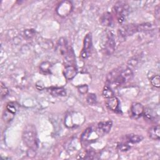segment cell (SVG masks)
I'll return each mask as SVG.
<instances>
[{"label":"cell","instance_id":"cell-3","mask_svg":"<svg viewBox=\"0 0 160 160\" xmlns=\"http://www.w3.org/2000/svg\"><path fill=\"white\" fill-rule=\"evenodd\" d=\"M136 32H138V28L136 24H125L118 29V34L122 39L132 36Z\"/></svg>","mask_w":160,"mask_h":160},{"label":"cell","instance_id":"cell-24","mask_svg":"<svg viewBox=\"0 0 160 160\" xmlns=\"http://www.w3.org/2000/svg\"><path fill=\"white\" fill-rule=\"evenodd\" d=\"M1 90H0V92H1V98L2 99L4 98H5L9 94V89L8 88L6 87V86L2 82H1Z\"/></svg>","mask_w":160,"mask_h":160},{"label":"cell","instance_id":"cell-7","mask_svg":"<svg viewBox=\"0 0 160 160\" xmlns=\"http://www.w3.org/2000/svg\"><path fill=\"white\" fill-rule=\"evenodd\" d=\"M105 104L108 109L116 113L121 112L119 107V99L116 96H113L112 98L107 99V100L105 102Z\"/></svg>","mask_w":160,"mask_h":160},{"label":"cell","instance_id":"cell-5","mask_svg":"<svg viewBox=\"0 0 160 160\" xmlns=\"http://www.w3.org/2000/svg\"><path fill=\"white\" fill-rule=\"evenodd\" d=\"M116 49V41L114 35L112 32H109L105 42L104 49L105 52L108 55H111L115 51Z\"/></svg>","mask_w":160,"mask_h":160},{"label":"cell","instance_id":"cell-1","mask_svg":"<svg viewBox=\"0 0 160 160\" xmlns=\"http://www.w3.org/2000/svg\"><path fill=\"white\" fill-rule=\"evenodd\" d=\"M24 144L29 148L36 150L38 147V138L36 127L33 124L27 125L22 134Z\"/></svg>","mask_w":160,"mask_h":160},{"label":"cell","instance_id":"cell-18","mask_svg":"<svg viewBox=\"0 0 160 160\" xmlns=\"http://www.w3.org/2000/svg\"><path fill=\"white\" fill-rule=\"evenodd\" d=\"M102 96L104 98L108 99L114 96V92L112 89V88L109 85H105L103 88L102 92Z\"/></svg>","mask_w":160,"mask_h":160},{"label":"cell","instance_id":"cell-21","mask_svg":"<svg viewBox=\"0 0 160 160\" xmlns=\"http://www.w3.org/2000/svg\"><path fill=\"white\" fill-rule=\"evenodd\" d=\"M15 114L11 112L10 111H8L7 109H4L3 112H2V118L3 121L5 122H11L14 118Z\"/></svg>","mask_w":160,"mask_h":160},{"label":"cell","instance_id":"cell-9","mask_svg":"<svg viewBox=\"0 0 160 160\" xmlns=\"http://www.w3.org/2000/svg\"><path fill=\"white\" fill-rule=\"evenodd\" d=\"M144 107L139 102H133L131 106V113L134 118H139L143 115Z\"/></svg>","mask_w":160,"mask_h":160},{"label":"cell","instance_id":"cell-11","mask_svg":"<svg viewBox=\"0 0 160 160\" xmlns=\"http://www.w3.org/2000/svg\"><path fill=\"white\" fill-rule=\"evenodd\" d=\"M47 91L53 96L64 97L67 92L65 88L62 87H51L47 88Z\"/></svg>","mask_w":160,"mask_h":160},{"label":"cell","instance_id":"cell-27","mask_svg":"<svg viewBox=\"0 0 160 160\" xmlns=\"http://www.w3.org/2000/svg\"><path fill=\"white\" fill-rule=\"evenodd\" d=\"M77 88L79 92L81 94H86L88 92V89H89V87L87 84H82V85L78 86Z\"/></svg>","mask_w":160,"mask_h":160},{"label":"cell","instance_id":"cell-17","mask_svg":"<svg viewBox=\"0 0 160 160\" xmlns=\"http://www.w3.org/2000/svg\"><path fill=\"white\" fill-rule=\"evenodd\" d=\"M138 32H147L152 31L154 27L152 23L144 22L142 24H137Z\"/></svg>","mask_w":160,"mask_h":160},{"label":"cell","instance_id":"cell-13","mask_svg":"<svg viewBox=\"0 0 160 160\" xmlns=\"http://www.w3.org/2000/svg\"><path fill=\"white\" fill-rule=\"evenodd\" d=\"M113 22V17L111 12H105L100 18V23L103 26H111Z\"/></svg>","mask_w":160,"mask_h":160},{"label":"cell","instance_id":"cell-2","mask_svg":"<svg viewBox=\"0 0 160 160\" xmlns=\"http://www.w3.org/2000/svg\"><path fill=\"white\" fill-rule=\"evenodd\" d=\"M112 10L116 17L118 22L119 24H121L124 21L126 18L129 14V7L127 2L119 1L116 2Z\"/></svg>","mask_w":160,"mask_h":160},{"label":"cell","instance_id":"cell-26","mask_svg":"<svg viewBox=\"0 0 160 160\" xmlns=\"http://www.w3.org/2000/svg\"><path fill=\"white\" fill-rule=\"evenodd\" d=\"M92 128H88L84 131V132L81 135V140L82 141H87L88 139H89L91 134L92 133Z\"/></svg>","mask_w":160,"mask_h":160},{"label":"cell","instance_id":"cell-29","mask_svg":"<svg viewBox=\"0 0 160 160\" xmlns=\"http://www.w3.org/2000/svg\"><path fill=\"white\" fill-rule=\"evenodd\" d=\"M128 64L129 65H131V66L134 67V66H136L137 64H138V60H137V59H136V58L131 59L129 60Z\"/></svg>","mask_w":160,"mask_h":160},{"label":"cell","instance_id":"cell-16","mask_svg":"<svg viewBox=\"0 0 160 160\" xmlns=\"http://www.w3.org/2000/svg\"><path fill=\"white\" fill-rule=\"evenodd\" d=\"M51 63L49 61H44L39 66V71L43 74H49L51 73Z\"/></svg>","mask_w":160,"mask_h":160},{"label":"cell","instance_id":"cell-10","mask_svg":"<svg viewBox=\"0 0 160 160\" xmlns=\"http://www.w3.org/2000/svg\"><path fill=\"white\" fill-rule=\"evenodd\" d=\"M78 71L75 65H66L63 70V74L66 79L71 80L77 74Z\"/></svg>","mask_w":160,"mask_h":160},{"label":"cell","instance_id":"cell-14","mask_svg":"<svg viewBox=\"0 0 160 160\" xmlns=\"http://www.w3.org/2000/svg\"><path fill=\"white\" fill-rule=\"evenodd\" d=\"M149 138L153 140H159L160 138V127L159 125H156L151 127L148 131Z\"/></svg>","mask_w":160,"mask_h":160},{"label":"cell","instance_id":"cell-20","mask_svg":"<svg viewBox=\"0 0 160 160\" xmlns=\"http://www.w3.org/2000/svg\"><path fill=\"white\" fill-rule=\"evenodd\" d=\"M35 33L36 32L33 29H26L21 32L22 36L27 40L32 39L35 35Z\"/></svg>","mask_w":160,"mask_h":160},{"label":"cell","instance_id":"cell-6","mask_svg":"<svg viewBox=\"0 0 160 160\" xmlns=\"http://www.w3.org/2000/svg\"><path fill=\"white\" fill-rule=\"evenodd\" d=\"M72 9V4L69 1H64L61 2L58 6L56 11L58 14L62 17L68 16Z\"/></svg>","mask_w":160,"mask_h":160},{"label":"cell","instance_id":"cell-22","mask_svg":"<svg viewBox=\"0 0 160 160\" xmlns=\"http://www.w3.org/2000/svg\"><path fill=\"white\" fill-rule=\"evenodd\" d=\"M86 101L88 104L91 106L95 105L97 102V97L96 94L92 92H90L88 94L86 97Z\"/></svg>","mask_w":160,"mask_h":160},{"label":"cell","instance_id":"cell-12","mask_svg":"<svg viewBox=\"0 0 160 160\" xmlns=\"http://www.w3.org/2000/svg\"><path fill=\"white\" fill-rule=\"evenodd\" d=\"M112 126V122L110 120L106 121H101L98 124V129L102 134H106L110 131Z\"/></svg>","mask_w":160,"mask_h":160},{"label":"cell","instance_id":"cell-19","mask_svg":"<svg viewBox=\"0 0 160 160\" xmlns=\"http://www.w3.org/2000/svg\"><path fill=\"white\" fill-rule=\"evenodd\" d=\"M19 104L17 102L11 101V102H9L6 104L5 109H7L8 111H10L11 112L16 114V112L18 111V110L19 109Z\"/></svg>","mask_w":160,"mask_h":160},{"label":"cell","instance_id":"cell-30","mask_svg":"<svg viewBox=\"0 0 160 160\" xmlns=\"http://www.w3.org/2000/svg\"><path fill=\"white\" fill-rule=\"evenodd\" d=\"M159 9H160V8H159V5L158 4L156 8H155V17L159 19V16H160V12H159Z\"/></svg>","mask_w":160,"mask_h":160},{"label":"cell","instance_id":"cell-23","mask_svg":"<svg viewBox=\"0 0 160 160\" xmlns=\"http://www.w3.org/2000/svg\"><path fill=\"white\" fill-rule=\"evenodd\" d=\"M131 146L129 145V143L126 142H120L118 144L117 146V148L120 151H122V152H126V151H129L130 149H131Z\"/></svg>","mask_w":160,"mask_h":160},{"label":"cell","instance_id":"cell-15","mask_svg":"<svg viewBox=\"0 0 160 160\" xmlns=\"http://www.w3.org/2000/svg\"><path fill=\"white\" fill-rule=\"evenodd\" d=\"M124 142L131 144H136L141 142L143 139V137L141 135L136 134H126L124 137Z\"/></svg>","mask_w":160,"mask_h":160},{"label":"cell","instance_id":"cell-8","mask_svg":"<svg viewBox=\"0 0 160 160\" xmlns=\"http://www.w3.org/2000/svg\"><path fill=\"white\" fill-rule=\"evenodd\" d=\"M69 46H68L66 39L64 38H60L58 39L56 45V51L59 54L64 58L69 50Z\"/></svg>","mask_w":160,"mask_h":160},{"label":"cell","instance_id":"cell-28","mask_svg":"<svg viewBox=\"0 0 160 160\" xmlns=\"http://www.w3.org/2000/svg\"><path fill=\"white\" fill-rule=\"evenodd\" d=\"M36 87L39 90H42L44 88V82L41 81H38L36 83Z\"/></svg>","mask_w":160,"mask_h":160},{"label":"cell","instance_id":"cell-25","mask_svg":"<svg viewBox=\"0 0 160 160\" xmlns=\"http://www.w3.org/2000/svg\"><path fill=\"white\" fill-rule=\"evenodd\" d=\"M150 82L154 87L159 88L160 87V77H159V76L158 74L153 76L151 78Z\"/></svg>","mask_w":160,"mask_h":160},{"label":"cell","instance_id":"cell-4","mask_svg":"<svg viewBox=\"0 0 160 160\" xmlns=\"http://www.w3.org/2000/svg\"><path fill=\"white\" fill-rule=\"evenodd\" d=\"M92 46V34L91 32L88 33L83 41V47L81 52V57L83 59H86L88 57Z\"/></svg>","mask_w":160,"mask_h":160}]
</instances>
